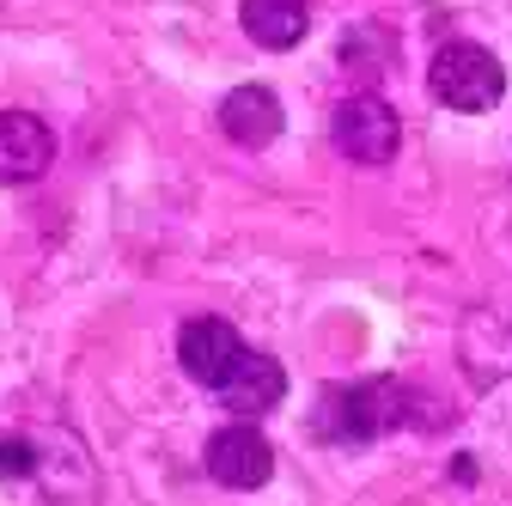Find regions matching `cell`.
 <instances>
[{
  "instance_id": "1",
  "label": "cell",
  "mask_w": 512,
  "mask_h": 506,
  "mask_svg": "<svg viewBox=\"0 0 512 506\" xmlns=\"http://www.w3.org/2000/svg\"><path fill=\"white\" fill-rule=\"evenodd\" d=\"M421 415V391L397 385V378H360V385H330L311 409V427L336 439V446H366V439L409 427Z\"/></svg>"
},
{
  "instance_id": "2",
  "label": "cell",
  "mask_w": 512,
  "mask_h": 506,
  "mask_svg": "<svg viewBox=\"0 0 512 506\" xmlns=\"http://www.w3.org/2000/svg\"><path fill=\"white\" fill-rule=\"evenodd\" d=\"M427 92L445 104V110H464V116H482L506 98V74L500 61L482 49V43H445L427 68Z\"/></svg>"
},
{
  "instance_id": "3",
  "label": "cell",
  "mask_w": 512,
  "mask_h": 506,
  "mask_svg": "<svg viewBox=\"0 0 512 506\" xmlns=\"http://www.w3.org/2000/svg\"><path fill=\"white\" fill-rule=\"evenodd\" d=\"M330 141L348 165H391L403 129H397V110L384 104L378 92H354L336 104V122H330Z\"/></svg>"
},
{
  "instance_id": "4",
  "label": "cell",
  "mask_w": 512,
  "mask_h": 506,
  "mask_svg": "<svg viewBox=\"0 0 512 506\" xmlns=\"http://www.w3.org/2000/svg\"><path fill=\"white\" fill-rule=\"evenodd\" d=\"M269 470H275V452H269V439L256 433L250 421L214 427V439H208V476H214L220 488L250 494V488H263V482H269Z\"/></svg>"
},
{
  "instance_id": "5",
  "label": "cell",
  "mask_w": 512,
  "mask_h": 506,
  "mask_svg": "<svg viewBox=\"0 0 512 506\" xmlns=\"http://www.w3.org/2000/svg\"><path fill=\"white\" fill-rule=\"evenodd\" d=\"M214 391H220V403H226L232 415L256 421V415L281 409V397H287V366L269 360V354H256V348H244V354L232 360V372L220 378Z\"/></svg>"
},
{
  "instance_id": "6",
  "label": "cell",
  "mask_w": 512,
  "mask_h": 506,
  "mask_svg": "<svg viewBox=\"0 0 512 506\" xmlns=\"http://www.w3.org/2000/svg\"><path fill=\"white\" fill-rule=\"evenodd\" d=\"M55 159L49 122L31 110H0V183H31Z\"/></svg>"
},
{
  "instance_id": "7",
  "label": "cell",
  "mask_w": 512,
  "mask_h": 506,
  "mask_svg": "<svg viewBox=\"0 0 512 506\" xmlns=\"http://www.w3.org/2000/svg\"><path fill=\"white\" fill-rule=\"evenodd\" d=\"M238 354H244V342H238V330L226 318H189L183 336H177V360H183V372L196 378V385H220Z\"/></svg>"
},
{
  "instance_id": "8",
  "label": "cell",
  "mask_w": 512,
  "mask_h": 506,
  "mask_svg": "<svg viewBox=\"0 0 512 506\" xmlns=\"http://www.w3.org/2000/svg\"><path fill=\"white\" fill-rule=\"evenodd\" d=\"M220 129H226L238 147H269V141L287 129V110H281V98H275L269 86H238V92H226V104H220Z\"/></svg>"
},
{
  "instance_id": "9",
  "label": "cell",
  "mask_w": 512,
  "mask_h": 506,
  "mask_svg": "<svg viewBox=\"0 0 512 506\" xmlns=\"http://www.w3.org/2000/svg\"><path fill=\"white\" fill-rule=\"evenodd\" d=\"M244 37L263 43V49H293L311 25V0H244L238 7Z\"/></svg>"
},
{
  "instance_id": "10",
  "label": "cell",
  "mask_w": 512,
  "mask_h": 506,
  "mask_svg": "<svg viewBox=\"0 0 512 506\" xmlns=\"http://www.w3.org/2000/svg\"><path fill=\"white\" fill-rule=\"evenodd\" d=\"M0 476H37V439H0Z\"/></svg>"
}]
</instances>
